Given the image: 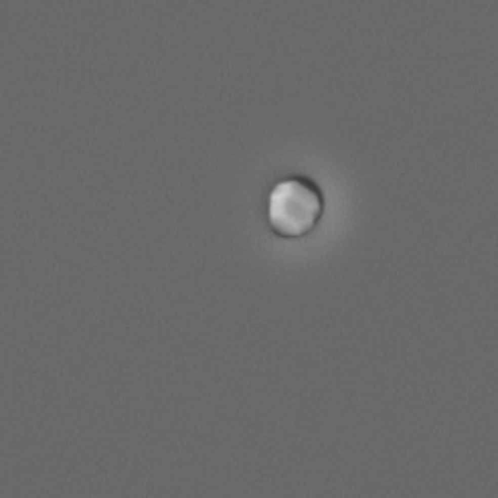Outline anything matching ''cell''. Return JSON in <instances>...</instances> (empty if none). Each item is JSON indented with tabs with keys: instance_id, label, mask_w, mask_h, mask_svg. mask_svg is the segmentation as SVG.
<instances>
[{
	"instance_id": "1",
	"label": "cell",
	"mask_w": 498,
	"mask_h": 498,
	"mask_svg": "<svg viewBox=\"0 0 498 498\" xmlns=\"http://www.w3.org/2000/svg\"><path fill=\"white\" fill-rule=\"evenodd\" d=\"M325 211L321 187L306 175L278 179L267 197V222L282 237H304L315 230Z\"/></svg>"
}]
</instances>
